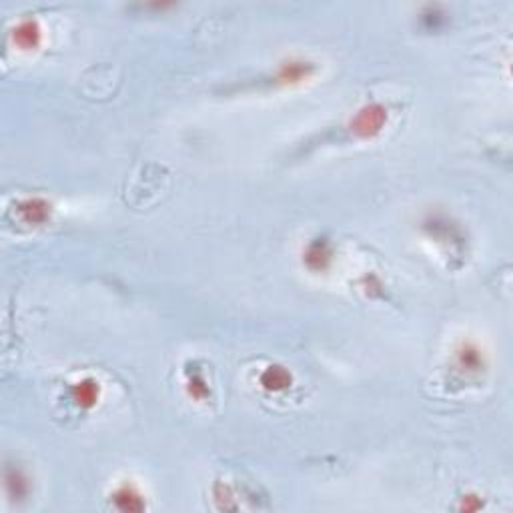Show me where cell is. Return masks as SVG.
I'll use <instances>...</instances> for the list:
<instances>
[{
    "mask_svg": "<svg viewBox=\"0 0 513 513\" xmlns=\"http://www.w3.org/2000/svg\"><path fill=\"white\" fill-rule=\"evenodd\" d=\"M385 120H387V111L381 105H367L363 106L361 111L353 117L351 120V130L361 137V139H369L375 137L381 128H383Z\"/></svg>",
    "mask_w": 513,
    "mask_h": 513,
    "instance_id": "cell-1",
    "label": "cell"
},
{
    "mask_svg": "<svg viewBox=\"0 0 513 513\" xmlns=\"http://www.w3.org/2000/svg\"><path fill=\"white\" fill-rule=\"evenodd\" d=\"M455 361H457V367L466 373H478L485 367L483 353L473 343H461L459 349L455 351Z\"/></svg>",
    "mask_w": 513,
    "mask_h": 513,
    "instance_id": "cell-2",
    "label": "cell"
},
{
    "mask_svg": "<svg viewBox=\"0 0 513 513\" xmlns=\"http://www.w3.org/2000/svg\"><path fill=\"white\" fill-rule=\"evenodd\" d=\"M113 500H115V505L118 509L123 512H140L145 509V500L142 495L139 493V490L130 483H125L120 485L115 493H113Z\"/></svg>",
    "mask_w": 513,
    "mask_h": 513,
    "instance_id": "cell-3",
    "label": "cell"
},
{
    "mask_svg": "<svg viewBox=\"0 0 513 513\" xmlns=\"http://www.w3.org/2000/svg\"><path fill=\"white\" fill-rule=\"evenodd\" d=\"M98 395H101V387H98V381H94V379H82L72 387V399L81 407H93L98 401Z\"/></svg>",
    "mask_w": 513,
    "mask_h": 513,
    "instance_id": "cell-4",
    "label": "cell"
},
{
    "mask_svg": "<svg viewBox=\"0 0 513 513\" xmlns=\"http://www.w3.org/2000/svg\"><path fill=\"white\" fill-rule=\"evenodd\" d=\"M14 43L21 48H35L40 43V26L36 21H24L14 28Z\"/></svg>",
    "mask_w": 513,
    "mask_h": 513,
    "instance_id": "cell-5",
    "label": "cell"
},
{
    "mask_svg": "<svg viewBox=\"0 0 513 513\" xmlns=\"http://www.w3.org/2000/svg\"><path fill=\"white\" fill-rule=\"evenodd\" d=\"M261 383L265 389L271 391H281L291 385V375L287 373L283 367H267V371L261 375Z\"/></svg>",
    "mask_w": 513,
    "mask_h": 513,
    "instance_id": "cell-6",
    "label": "cell"
},
{
    "mask_svg": "<svg viewBox=\"0 0 513 513\" xmlns=\"http://www.w3.org/2000/svg\"><path fill=\"white\" fill-rule=\"evenodd\" d=\"M311 72H313V69L307 62H287L279 70V79L285 82H299L305 81Z\"/></svg>",
    "mask_w": 513,
    "mask_h": 513,
    "instance_id": "cell-7",
    "label": "cell"
},
{
    "mask_svg": "<svg viewBox=\"0 0 513 513\" xmlns=\"http://www.w3.org/2000/svg\"><path fill=\"white\" fill-rule=\"evenodd\" d=\"M305 259H307V265L311 269H325L329 259H331V253H329L325 243H313L307 249Z\"/></svg>",
    "mask_w": 513,
    "mask_h": 513,
    "instance_id": "cell-8",
    "label": "cell"
},
{
    "mask_svg": "<svg viewBox=\"0 0 513 513\" xmlns=\"http://www.w3.org/2000/svg\"><path fill=\"white\" fill-rule=\"evenodd\" d=\"M21 210L26 213V219L33 222L45 221V219L48 217V205L47 203H43V201H38V198L28 201V203H26Z\"/></svg>",
    "mask_w": 513,
    "mask_h": 513,
    "instance_id": "cell-9",
    "label": "cell"
}]
</instances>
